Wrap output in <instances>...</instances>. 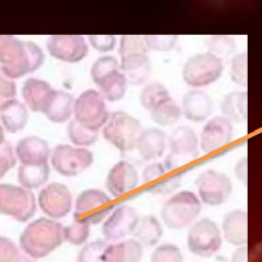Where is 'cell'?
I'll return each mask as SVG.
<instances>
[{"mask_svg":"<svg viewBox=\"0 0 262 262\" xmlns=\"http://www.w3.org/2000/svg\"><path fill=\"white\" fill-rule=\"evenodd\" d=\"M44 58L43 50L36 43L13 36H0V68L11 79L38 70Z\"/></svg>","mask_w":262,"mask_h":262,"instance_id":"1","label":"cell"},{"mask_svg":"<svg viewBox=\"0 0 262 262\" xmlns=\"http://www.w3.org/2000/svg\"><path fill=\"white\" fill-rule=\"evenodd\" d=\"M64 226L51 218L31 221L19 235L21 250L33 259H41L57 249L64 241Z\"/></svg>","mask_w":262,"mask_h":262,"instance_id":"2","label":"cell"},{"mask_svg":"<svg viewBox=\"0 0 262 262\" xmlns=\"http://www.w3.org/2000/svg\"><path fill=\"white\" fill-rule=\"evenodd\" d=\"M142 131L141 124L136 118L124 111H116L111 114L102 134L118 150L129 152L137 146Z\"/></svg>","mask_w":262,"mask_h":262,"instance_id":"3","label":"cell"},{"mask_svg":"<svg viewBox=\"0 0 262 262\" xmlns=\"http://www.w3.org/2000/svg\"><path fill=\"white\" fill-rule=\"evenodd\" d=\"M74 119L88 130L98 132L110 119L105 99L98 90L87 89L74 101Z\"/></svg>","mask_w":262,"mask_h":262,"instance_id":"4","label":"cell"},{"mask_svg":"<svg viewBox=\"0 0 262 262\" xmlns=\"http://www.w3.org/2000/svg\"><path fill=\"white\" fill-rule=\"evenodd\" d=\"M201 201L192 191L183 190L171 196L163 206L161 217L172 229H181L189 225L199 216Z\"/></svg>","mask_w":262,"mask_h":262,"instance_id":"5","label":"cell"},{"mask_svg":"<svg viewBox=\"0 0 262 262\" xmlns=\"http://www.w3.org/2000/svg\"><path fill=\"white\" fill-rule=\"evenodd\" d=\"M36 196L23 186L0 183V215L26 222L36 213Z\"/></svg>","mask_w":262,"mask_h":262,"instance_id":"6","label":"cell"},{"mask_svg":"<svg viewBox=\"0 0 262 262\" xmlns=\"http://www.w3.org/2000/svg\"><path fill=\"white\" fill-rule=\"evenodd\" d=\"M223 61L210 53H198L189 57L182 69L183 81L191 87H205L216 82L223 72Z\"/></svg>","mask_w":262,"mask_h":262,"instance_id":"7","label":"cell"},{"mask_svg":"<svg viewBox=\"0 0 262 262\" xmlns=\"http://www.w3.org/2000/svg\"><path fill=\"white\" fill-rule=\"evenodd\" d=\"M114 208L113 200L104 191L95 188L85 189L76 199L74 219L89 225L98 224L108 217Z\"/></svg>","mask_w":262,"mask_h":262,"instance_id":"8","label":"cell"},{"mask_svg":"<svg viewBox=\"0 0 262 262\" xmlns=\"http://www.w3.org/2000/svg\"><path fill=\"white\" fill-rule=\"evenodd\" d=\"M198 136L187 126L176 128L169 136L170 154L165 159V168L171 172L198 158Z\"/></svg>","mask_w":262,"mask_h":262,"instance_id":"9","label":"cell"},{"mask_svg":"<svg viewBox=\"0 0 262 262\" xmlns=\"http://www.w3.org/2000/svg\"><path fill=\"white\" fill-rule=\"evenodd\" d=\"M222 238L216 222L209 218H201L190 227L187 234L189 251L202 258L214 256L220 249Z\"/></svg>","mask_w":262,"mask_h":262,"instance_id":"10","label":"cell"},{"mask_svg":"<svg viewBox=\"0 0 262 262\" xmlns=\"http://www.w3.org/2000/svg\"><path fill=\"white\" fill-rule=\"evenodd\" d=\"M50 163L58 174L77 176L91 166L93 154L87 148L58 144L50 155Z\"/></svg>","mask_w":262,"mask_h":262,"instance_id":"11","label":"cell"},{"mask_svg":"<svg viewBox=\"0 0 262 262\" xmlns=\"http://www.w3.org/2000/svg\"><path fill=\"white\" fill-rule=\"evenodd\" d=\"M200 199L209 206H219L230 195L232 184L228 176L215 170H207L195 179Z\"/></svg>","mask_w":262,"mask_h":262,"instance_id":"12","label":"cell"},{"mask_svg":"<svg viewBox=\"0 0 262 262\" xmlns=\"http://www.w3.org/2000/svg\"><path fill=\"white\" fill-rule=\"evenodd\" d=\"M38 204L45 215L55 220L66 217L71 212L73 198L67 185L52 182L41 189Z\"/></svg>","mask_w":262,"mask_h":262,"instance_id":"13","label":"cell"},{"mask_svg":"<svg viewBox=\"0 0 262 262\" xmlns=\"http://www.w3.org/2000/svg\"><path fill=\"white\" fill-rule=\"evenodd\" d=\"M138 220L139 217L134 208L121 205L114 209L104 220L101 232L106 241H121L133 233Z\"/></svg>","mask_w":262,"mask_h":262,"instance_id":"14","label":"cell"},{"mask_svg":"<svg viewBox=\"0 0 262 262\" xmlns=\"http://www.w3.org/2000/svg\"><path fill=\"white\" fill-rule=\"evenodd\" d=\"M49 54L61 61L75 63L81 61L88 53V45L83 36L53 35L47 39Z\"/></svg>","mask_w":262,"mask_h":262,"instance_id":"15","label":"cell"},{"mask_svg":"<svg viewBox=\"0 0 262 262\" xmlns=\"http://www.w3.org/2000/svg\"><path fill=\"white\" fill-rule=\"evenodd\" d=\"M138 174L127 161L117 162L108 171L105 185L107 191L117 199L130 198L138 186Z\"/></svg>","mask_w":262,"mask_h":262,"instance_id":"16","label":"cell"},{"mask_svg":"<svg viewBox=\"0 0 262 262\" xmlns=\"http://www.w3.org/2000/svg\"><path fill=\"white\" fill-rule=\"evenodd\" d=\"M232 123L224 116L211 119L203 128L200 139V147L205 154H210L225 146L232 138Z\"/></svg>","mask_w":262,"mask_h":262,"instance_id":"17","label":"cell"},{"mask_svg":"<svg viewBox=\"0 0 262 262\" xmlns=\"http://www.w3.org/2000/svg\"><path fill=\"white\" fill-rule=\"evenodd\" d=\"M167 169L161 163L147 165L142 171L144 190L151 194H168L180 185V174L173 173L167 176Z\"/></svg>","mask_w":262,"mask_h":262,"instance_id":"18","label":"cell"},{"mask_svg":"<svg viewBox=\"0 0 262 262\" xmlns=\"http://www.w3.org/2000/svg\"><path fill=\"white\" fill-rule=\"evenodd\" d=\"M15 155L21 165L41 166L48 164L51 154L49 145L44 139L31 135L21 138L17 142Z\"/></svg>","mask_w":262,"mask_h":262,"instance_id":"19","label":"cell"},{"mask_svg":"<svg viewBox=\"0 0 262 262\" xmlns=\"http://www.w3.org/2000/svg\"><path fill=\"white\" fill-rule=\"evenodd\" d=\"M54 89L44 80L28 78L21 87V96L26 106L33 112L43 113Z\"/></svg>","mask_w":262,"mask_h":262,"instance_id":"20","label":"cell"},{"mask_svg":"<svg viewBox=\"0 0 262 262\" xmlns=\"http://www.w3.org/2000/svg\"><path fill=\"white\" fill-rule=\"evenodd\" d=\"M120 70L125 75L128 85L141 86L149 78L151 66L147 54L136 53L122 56Z\"/></svg>","mask_w":262,"mask_h":262,"instance_id":"21","label":"cell"},{"mask_svg":"<svg viewBox=\"0 0 262 262\" xmlns=\"http://www.w3.org/2000/svg\"><path fill=\"white\" fill-rule=\"evenodd\" d=\"M184 117L192 122L205 121L213 111L211 97L202 90H190L182 99Z\"/></svg>","mask_w":262,"mask_h":262,"instance_id":"22","label":"cell"},{"mask_svg":"<svg viewBox=\"0 0 262 262\" xmlns=\"http://www.w3.org/2000/svg\"><path fill=\"white\" fill-rule=\"evenodd\" d=\"M29 114L25 103L13 98L0 103V122L3 128L10 132L20 131L28 123Z\"/></svg>","mask_w":262,"mask_h":262,"instance_id":"23","label":"cell"},{"mask_svg":"<svg viewBox=\"0 0 262 262\" xmlns=\"http://www.w3.org/2000/svg\"><path fill=\"white\" fill-rule=\"evenodd\" d=\"M143 247L134 238L108 244L102 254V262H140Z\"/></svg>","mask_w":262,"mask_h":262,"instance_id":"24","label":"cell"},{"mask_svg":"<svg viewBox=\"0 0 262 262\" xmlns=\"http://www.w3.org/2000/svg\"><path fill=\"white\" fill-rule=\"evenodd\" d=\"M136 148L140 157L145 161L160 158L166 149V133L157 128L143 130Z\"/></svg>","mask_w":262,"mask_h":262,"instance_id":"25","label":"cell"},{"mask_svg":"<svg viewBox=\"0 0 262 262\" xmlns=\"http://www.w3.org/2000/svg\"><path fill=\"white\" fill-rule=\"evenodd\" d=\"M222 230L225 239L234 246H243L247 243V213L242 210H233L225 215L222 222Z\"/></svg>","mask_w":262,"mask_h":262,"instance_id":"26","label":"cell"},{"mask_svg":"<svg viewBox=\"0 0 262 262\" xmlns=\"http://www.w3.org/2000/svg\"><path fill=\"white\" fill-rule=\"evenodd\" d=\"M74 101L70 93L54 89L43 114L53 123H63L68 121L73 114Z\"/></svg>","mask_w":262,"mask_h":262,"instance_id":"27","label":"cell"},{"mask_svg":"<svg viewBox=\"0 0 262 262\" xmlns=\"http://www.w3.org/2000/svg\"><path fill=\"white\" fill-rule=\"evenodd\" d=\"M163 234V228L160 221L152 215L139 218L134 230L133 237L142 247L155 246Z\"/></svg>","mask_w":262,"mask_h":262,"instance_id":"28","label":"cell"},{"mask_svg":"<svg viewBox=\"0 0 262 262\" xmlns=\"http://www.w3.org/2000/svg\"><path fill=\"white\" fill-rule=\"evenodd\" d=\"M224 117L231 122L244 123L247 120V92L231 91L227 93L220 104Z\"/></svg>","mask_w":262,"mask_h":262,"instance_id":"29","label":"cell"},{"mask_svg":"<svg viewBox=\"0 0 262 262\" xmlns=\"http://www.w3.org/2000/svg\"><path fill=\"white\" fill-rule=\"evenodd\" d=\"M127 79L121 70L108 75L97 85L103 98L111 102L122 99L127 91Z\"/></svg>","mask_w":262,"mask_h":262,"instance_id":"30","label":"cell"},{"mask_svg":"<svg viewBox=\"0 0 262 262\" xmlns=\"http://www.w3.org/2000/svg\"><path fill=\"white\" fill-rule=\"evenodd\" d=\"M49 166H26L20 165L17 171V179L20 186L27 189H36L42 186L48 179Z\"/></svg>","mask_w":262,"mask_h":262,"instance_id":"31","label":"cell"},{"mask_svg":"<svg viewBox=\"0 0 262 262\" xmlns=\"http://www.w3.org/2000/svg\"><path fill=\"white\" fill-rule=\"evenodd\" d=\"M170 97L168 89L159 82L147 84L139 93L141 106L150 112Z\"/></svg>","mask_w":262,"mask_h":262,"instance_id":"32","label":"cell"},{"mask_svg":"<svg viewBox=\"0 0 262 262\" xmlns=\"http://www.w3.org/2000/svg\"><path fill=\"white\" fill-rule=\"evenodd\" d=\"M181 110L172 97L168 98L150 112V117L155 123L160 126H172L177 122Z\"/></svg>","mask_w":262,"mask_h":262,"instance_id":"33","label":"cell"},{"mask_svg":"<svg viewBox=\"0 0 262 262\" xmlns=\"http://www.w3.org/2000/svg\"><path fill=\"white\" fill-rule=\"evenodd\" d=\"M120 71V63L118 59L111 55L98 57L91 66L90 76L94 84L97 86L105 77Z\"/></svg>","mask_w":262,"mask_h":262,"instance_id":"34","label":"cell"},{"mask_svg":"<svg viewBox=\"0 0 262 262\" xmlns=\"http://www.w3.org/2000/svg\"><path fill=\"white\" fill-rule=\"evenodd\" d=\"M68 137L77 146H89L97 140L98 132L88 130L73 119L68 125Z\"/></svg>","mask_w":262,"mask_h":262,"instance_id":"35","label":"cell"},{"mask_svg":"<svg viewBox=\"0 0 262 262\" xmlns=\"http://www.w3.org/2000/svg\"><path fill=\"white\" fill-rule=\"evenodd\" d=\"M208 52L220 57L228 56L235 51L236 45L235 41L230 36L225 35H215L210 36L206 42Z\"/></svg>","mask_w":262,"mask_h":262,"instance_id":"36","label":"cell"},{"mask_svg":"<svg viewBox=\"0 0 262 262\" xmlns=\"http://www.w3.org/2000/svg\"><path fill=\"white\" fill-rule=\"evenodd\" d=\"M90 233V225L88 223L74 219L73 222L64 226L63 234L64 241L69 242L72 245L80 246L86 243Z\"/></svg>","mask_w":262,"mask_h":262,"instance_id":"37","label":"cell"},{"mask_svg":"<svg viewBox=\"0 0 262 262\" xmlns=\"http://www.w3.org/2000/svg\"><path fill=\"white\" fill-rule=\"evenodd\" d=\"M148 51L145 36H122L120 40L119 53L121 57L136 53L147 54Z\"/></svg>","mask_w":262,"mask_h":262,"instance_id":"38","label":"cell"},{"mask_svg":"<svg viewBox=\"0 0 262 262\" xmlns=\"http://www.w3.org/2000/svg\"><path fill=\"white\" fill-rule=\"evenodd\" d=\"M108 244L103 239L92 241L80 250L77 262H102V254Z\"/></svg>","mask_w":262,"mask_h":262,"instance_id":"39","label":"cell"},{"mask_svg":"<svg viewBox=\"0 0 262 262\" xmlns=\"http://www.w3.org/2000/svg\"><path fill=\"white\" fill-rule=\"evenodd\" d=\"M247 53H238L231 58L230 61V79L238 86H247L248 73Z\"/></svg>","mask_w":262,"mask_h":262,"instance_id":"40","label":"cell"},{"mask_svg":"<svg viewBox=\"0 0 262 262\" xmlns=\"http://www.w3.org/2000/svg\"><path fill=\"white\" fill-rule=\"evenodd\" d=\"M150 262H183V257L179 248L174 244H163L155 249Z\"/></svg>","mask_w":262,"mask_h":262,"instance_id":"41","label":"cell"},{"mask_svg":"<svg viewBox=\"0 0 262 262\" xmlns=\"http://www.w3.org/2000/svg\"><path fill=\"white\" fill-rule=\"evenodd\" d=\"M145 37L149 50L156 51H170L177 42L175 35H148Z\"/></svg>","mask_w":262,"mask_h":262,"instance_id":"42","label":"cell"},{"mask_svg":"<svg viewBox=\"0 0 262 262\" xmlns=\"http://www.w3.org/2000/svg\"><path fill=\"white\" fill-rule=\"evenodd\" d=\"M20 258L19 250L14 242L0 235V262H18Z\"/></svg>","mask_w":262,"mask_h":262,"instance_id":"43","label":"cell"},{"mask_svg":"<svg viewBox=\"0 0 262 262\" xmlns=\"http://www.w3.org/2000/svg\"><path fill=\"white\" fill-rule=\"evenodd\" d=\"M16 164V155L12 145L4 142L0 145V178H2Z\"/></svg>","mask_w":262,"mask_h":262,"instance_id":"44","label":"cell"},{"mask_svg":"<svg viewBox=\"0 0 262 262\" xmlns=\"http://www.w3.org/2000/svg\"><path fill=\"white\" fill-rule=\"evenodd\" d=\"M88 41L99 52L111 51L116 45V37L113 35H91L88 37Z\"/></svg>","mask_w":262,"mask_h":262,"instance_id":"45","label":"cell"},{"mask_svg":"<svg viewBox=\"0 0 262 262\" xmlns=\"http://www.w3.org/2000/svg\"><path fill=\"white\" fill-rule=\"evenodd\" d=\"M16 84L0 68V97L5 100L13 99L16 96Z\"/></svg>","mask_w":262,"mask_h":262,"instance_id":"46","label":"cell"},{"mask_svg":"<svg viewBox=\"0 0 262 262\" xmlns=\"http://www.w3.org/2000/svg\"><path fill=\"white\" fill-rule=\"evenodd\" d=\"M234 174L235 176L247 185V158H242L234 167Z\"/></svg>","mask_w":262,"mask_h":262,"instance_id":"47","label":"cell"},{"mask_svg":"<svg viewBox=\"0 0 262 262\" xmlns=\"http://www.w3.org/2000/svg\"><path fill=\"white\" fill-rule=\"evenodd\" d=\"M231 262H247V249L246 247L237 248L231 257Z\"/></svg>","mask_w":262,"mask_h":262,"instance_id":"48","label":"cell"},{"mask_svg":"<svg viewBox=\"0 0 262 262\" xmlns=\"http://www.w3.org/2000/svg\"><path fill=\"white\" fill-rule=\"evenodd\" d=\"M5 142V134H4V128L0 122V145H2Z\"/></svg>","mask_w":262,"mask_h":262,"instance_id":"49","label":"cell"},{"mask_svg":"<svg viewBox=\"0 0 262 262\" xmlns=\"http://www.w3.org/2000/svg\"><path fill=\"white\" fill-rule=\"evenodd\" d=\"M18 262H34V261H32V260H29V259H27V258H20V260L18 261Z\"/></svg>","mask_w":262,"mask_h":262,"instance_id":"50","label":"cell"}]
</instances>
